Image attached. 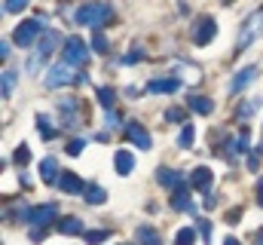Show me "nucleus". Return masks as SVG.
<instances>
[{"label":"nucleus","mask_w":263,"mask_h":245,"mask_svg":"<svg viewBox=\"0 0 263 245\" xmlns=\"http://www.w3.org/2000/svg\"><path fill=\"white\" fill-rule=\"evenodd\" d=\"M110 19H114V6L110 3H101V0H92V3H86V6H80L73 12V22L77 25H86V28H95V31H101Z\"/></svg>","instance_id":"1"},{"label":"nucleus","mask_w":263,"mask_h":245,"mask_svg":"<svg viewBox=\"0 0 263 245\" xmlns=\"http://www.w3.org/2000/svg\"><path fill=\"white\" fill-rule=\"evenodd\" d=\"M257 37H263V6L257 12H251L245 22H242V28H239V40H236V56L239 52H245L251 43H257Z\"/></svg>","instance_id":"2"},{"label":"nucleus","mask_w":263,"mask_h":245,"mask_svg":"<svg viewBox=\"0 0 263 245\" xmlns=\"http://www.w3.org/2000/svg\"><path fill=\"white\" fill-rule=\"evenodd\" d=\"M83 80H86V74H77V67H73V64H67V61L52 64V67H49V74H46V86H49V89L73 86V83H83Z\"/></svg>","instance_id":"3"},{"label":"nucleus","mask_w":263,"mask_h":245,"mask_svg":"<svg viewBox=\"0 0 263 245\" xmlns=\"http://www.w3.org/2000/svg\"><path fill=\"white\" fill-rule=\"evenodd\" d=\"M59 43H62L59 31H43V37H40V43H37V52L28 59V71H31V74H37V71L43 67V61L55 52V46H59Z\"/></svg>","instance_id":"4"},{"label":"nucleus","mask_w":263,"mask_h":245,"mask_svg":"<svg viewBox=\"0 0 263 245\" xmlns=\"http://www.w3.org/2000/svg\"><path fill=\"white\" fill-rule=\"evenodd\" d=\"M62 61L73 64V67H86V64H89V46H86L80 37H67L65 49H62Z\"/></svg>","instance_id":"5"},{"label":"nucleus","mask_w":263,"mask_h":245,"mask_svg":"<svg viewBox=\"0 0 263 245\" xmlns=\"http://www.w3.org/2000/svg\"><path fill=\"white\" fill-rule=\"evenodd\" d=\"M37 37H43V25H40L37 19H28V22H22V25L15 28L12 43H15V46H37Z\"/></svg>","instance_id":"6"},{"label":"nucleus","mask_w":263,"mask_h":245,"mask_svg":"<svg viewBox=\"0 0 263 245\" xmlns=\"http://www.w3.org/2000/svg\"><path fill=\"white\" fill-rule=\"evenodd\" d=\"M59 111H62V126L65 129H77L80 120H83V104H80V98H73V95H67L59 101Z\"/></svg>","instance_id":"7"},{"label":"nucleus","mask_w":263,"mask_h":245,"mask_svg":"<svg viewBox=\"0 0 263 245\" xmlns=\"http://www.w3.org/2000/svg\"><path fill=\"white\" fill-rule=\"evenodd\" d=\"M28 221H31L34 227H46L49 221H59V205H55V202L37 205V208H31V212H28Z\"/></svg>","instance_id":"8"},{"label":"nucleus","mask_w":263,"mask_h":245,"mask_svg":"<svg viewBox=\"0 0 263 245\" xmlns=\"http://www.w3.org/2000/svg\"><path fill=\"white\" fill-rule=\"evenodd\" d=\"M214 37H217V22L214 19H199L196 28H193V43L196 46H208Z\"/></svg>","instance_id":"9"},{"label":"nucleus","mask_w":263,"mask_h":245,"mask_svg":"<svg viewBox=\"0 0 263 245\" xmlns=\"http://www.w3.org/2000/svg\"><path fill=\"white\" fill-rule=\"evenodd\" d=\"M126 138H129L135 147H141V150H150V147H153V138H150V132H147L141 122H129V126H126Z\"/></svg>","instance_id":"10"},{"label":"nucleus","mask_w":263,"mask_h":245,"mask_svg":"<svg viewBox=\"0 0 263 245\" xmlns=\"http://www.w3.org/2000/svg\"><path fill=\"white\" fill-rule=\"evenodd\" d=\"M257 64H248V67H242L236 77H233V83H230V92H242V89H248L254 80H257Z\"/></svg>","instance_id":"11"},{"label":"nucleus","mask_w":263,"mask_h":245,"mask_svg":"<svg viewBox=\"0 0 263 245\" xmlns=\"http://www.w3.org/2000/svg\"><path fill=\"white\" fill-rule=\"evenodd\" d=\"M211 181H214V175H211V169H208V166H199V169H193V172H190V187H193V190L208 193Z\"/></svg>","instance_id":"12"},{"label":"nucleus","mask_w":263,"mask_h":245,"mask_svg":"<svg viewBox=\"0 0 263 245\" xmlns=\"http://www.w3.org/2000/svg\"><path fill=\"white\" fill-rule=\"evenodd\" d=\"M156 181L162 184V187H168V190H181L184 187V175L175 172V169H159L156 172Z\"/></svg>","instance_id":"13"},{"label":"nucleus","mask_w":263,"mask_h":245,"mask_svg":"<svg viewBox=\"0 0 263 245\" xmlns=\"http://www.w3.org/2000/svg\"><path fill=\"white\" fill-rule=\"evenodd\" d=\"M181 89V80L178 77H165V80H150L147 83V92L159 95V92H178Z\"/></svg>","instance_id":"14"},{"label":"nucleus","mask_w":263,"mask_h":245,"mask_svg":"<svg viewBox=\"0 0 263 245\" xmlns=\"http://www.w3.org/2000/svg\"><path fill=\"white\" fill-rule=\"evenodd\" d=\"M40 178L43 184H59V163H55V156H46L43 163H40Z\"/></svg>","instance_id":"15"},{"label":"nucleus","mask_w":263,"mask_h":245,"mask_svg":"<svg viewBox=\"0 0 263 245\" xmlns=\"http://www.w3.org/2000/svg\"><path fill=\"white\" fill-rule=\"evenodd\" d=\"M59 187H62L65 193H83V190H86V184L80 181V175H73V172H65V169H62Z\"/></svg>","instance_id":"16"},{"label":"nucleus","mask_w":263,"mask_h":245,"mask_svg":"<svg viewBox=\"0 0 263 245\" xmlns=\"http://www.w3.org/2000/svg\"><path fill=\"white\" fill-rule=\"evenodd\" d=\"M172 208H178V212H193V202H190V184H184L181 190H175V196H172Z\"/></svg>","instance_id":"17"},{"label":"nucleus","mask_w":263,"mask_h":245,"mask_svg":"<svg viewBox=\"0 0 263 245\" xmlns=\"http://www.w3.org/2000/svg\"><path fill=\"white\" fill-rule=\"evenodd\" d=\"M114 163H117V172H120V175H132V172H135V156H132L129 150H117Z\"/></svg>","instance_id":"18"},{"label":"nucleus","mask_w":263,"mask_h":245,"mask_svg":"<svg viewBox=\"0 0 263 245\" xmlns=\"http://www.w3.org/2000/svg\"><path fill=\"white\" fill-rule=\"evenodd\" d=\"M135 239L141 245H162V239H159V233L153 230V227H147V224H141L138 230H135Z\"/></svg>","instance_id":"19"},{"label":"nucleus","mask_w":263,"mask_h":245,"mask_svg":"<svg viewBox=\"0 0 263 245\" xmlns=\"http://www.w3.org/2000/svg\"><path fill=\"white\" fill-rule=\"evenodd\" d=\"M83 199H86L89 205H101V202L107 199V193H104V187H98V184H89V187L83 190Z\"/></svg>","instance_id":"20"},{"label":"nucleus","mask_w":263,"mask_h":245,"mask_svg":"<svg viewBox=\"0 0 263 245\" xmlns=\"http://www.w3.org/2000/svg\"><path fill=\"white\" fill-rule=\"evenodd\" d=\"M187 104H190V111H196V114H202V117H208V114L214 111V101H211V98H205V95H193Z\"/></svg>","instance_id":"21"},{"label":"nucleus","mask_w":263,"mask_h":245,"mask_svg":"<svg viewBox=\"0 0 263 245\" xmlns=\"http://www.w3.org/2000/svg\"><path fill=\"white\" fill-rule=\"evenodd\" d=\"M59 233H62V236H80V233H83L80 218H62V221H59Z\"/></svg>","instance_id":"22"},{"label":"nucleus","mask_w":263,"mask_h":245,"mask_svg":"<svg viewBox=\"0 0 263 245\" xmlns=\"http://www.w3.org/2000/svg\"><path fill=\"white\" fill-rule=\"evenodd\" d=\"M257 108H260V98H248V101H242L239 108H236V117L245 122V120H251L254 114H257Z\"/></svg>","instance_id":"23"},{"label":"nucleus","mask_w":263,"mask_h":245,"mask_svg":"<svg viewBox=\"0 0 263 245\" xmlns=\"http://www.w3.org/2000/svg\"><path fill=\"white\" fill-rule=\"evenodd\" d=\"M248 138H251V132H248V126H242V129H239V135H236V141L230 144V147H233V156H236V153H248V150H251V147H248Z\"/></svg>","instance_id":"24"},{"label":"nucleus","mask_w":263,"mask_h":245,"mask_svg":"<svg viewBox=\"0 0 263 245\" xmlns=\"http://www.w3.org/2000/svg\"><path fill=\"white\" fill-rule=\"evenodd\" d=\"M37 129H40V135H43V138H46V141H52V138H55V129H52V120H49V117H46V114H37Z\"/></svg>","instance_id":"25"},{"label":"nucleus","mask_w":263,"mask_h":245,"mask_svg":"<svg viewBox=\"0 0 263 245\" xmlns=\"http://www.w3.org/2000/svg\"><path fill=\"white\" fill-rule=\"evenodd\" d=\"M98 101H101V108H104V111H114V101H117V92H114L110 86H101V89H98Z\"/></svg>","instance_id":"26"},{"label":"nucleus","mask_w":263,"mask_h":245,"mask_svg":"<svg viewBox=\"0 0 263 245\" xmlns=\"http://www.w3.org/2000/svg\"><path fill=\"white\" fill-rule=\"evenodd\" d=\"M15 67H9V71H3V98H12V89H15Z\"/></svg>","instance_id":"27"},{"label":"nucleus","mask_w":263,"mask_h":245,"mask_svg":"<svg viewBox=\"0 0 263 245\" xmlns=\"http://www.w3.org/2000/svg\"><path fill=\"white\" fill-rule=\"evenodd\" d=\"M12 163H15V166H28V163H31V150H28V144H18V147H15Z\"/></svg>","instance_id":"28"},{"label":"nucleus","mask_w":263,"mask_h":245,"mask_svg":"<svg viewBox=\"0 0 263 245\" xmlns=\"http://www.w3.org/2000/svg\"><path fill=\"white\" fill-rule=\"evenodd\" d=\"M193 242H196V230H193V227H184V230H178L175 245H193Z\"/></svg>","instance_id":"29"},{"label":"nucleus","mask_w":263,"mask_h":245,"mask_svg":"<svg viewBox=\"0 0 263 245\" xmlns=\"http://www.w3.org/2000/svg\"><path fill=\"white\" fill-rule=\"evenodd\" d=\"M193 138H196V132H193V126L187 122V126L181 129V135H178V144H181V147H193Z\"/></svg>","instance_id":"30"},{"label":"nucleus","mask_w":263,"mask_h":245,"mask_svg":"<svg viewBox=\"0 0 263 245\" xmlns=\"http://www.w3.org/2000/svg\"><path fill=\"white\" fill-rule=\"evenodd\" d=\"M260 160H263V144L248 153V169H251V172H260Z\"/></svg>","instance_id":"31"},{"label":"nucleus","mask_w":263,"mask_h":245,"mask_svg":"<svg viewBox=\"0 0 263 245\" xmlns=\"http://www.w3.org/2000/svg\"><path fill=\"white\" fill-rule=\"evenodd\" d=\"M165 120L168 122H184V126H187V111H184V108H168V111H165Z\"/></svg>","instance_id":"32"},{"label":"nucleus","mask_w":263,"mask_h":245,"mask_svg":"<svg viewBox=\"0 0 263 245\" xmlns=\"http://www.w3.org/2000/svg\"><path fill=\"white\" fill-rule=\"evenodd\" d=\"M83 236H86V245H98V242H104L110 233H107V230H89V233H83Z\"/></svg>","instance_id":"33"},{"label":"nucleus","mask_w":263,"mask_h":245,"mask_svg":"<svg viewBox=\"0 0 263 245\" xmlns=\"http://www.w3.org/2000/svg\"><path fill=\"white\" fill-rule=\"evenodd\" d=\"M92 49H95V52H107V37H104L101 31L92 34Z\"/></svg>","instance_id":"34"},{"label":"nucleus","mask_w":263,"mask_h":245,"mask_svg":"<svg viewBox=\"0 0 263 245\" xmlns=\"http://www.w3.org/2000/svg\"><path fill=\"white\" fill-rule=\"evenodd\" d=\"M83 147H86V141H83V138H73V141L67 144V153H70V156H80Z\"/></svg>","instance_id":"35"},{"label":"nucleus","mask_w":263,"mask_h":245,"mask_svg":"<svg viewBox=\"0 0 263 245\" xmlns=\"http://www.w3.org/2000/svg\"><path fill=\"white\" fill-rule=\"evenodd\" d=\"M25 6H28V0H6V3H3L6 12H22Z\"/></svg>","instance_id":"36"},{"label":"nucleus","mask_w":263,"mask_h":245,"mask_svg":"<svg viewBox=\"0 0 263 245\" xmlns=\"http://www.w3.org/2000/svg\"><path fill=\"white\" fill-rule=\"evenodd\" d=\"M104 126H107V129H117V126H120V114H117V111H107V114H104Z\"/></svg>","instance_id":"37"},{"label":"nucleus","mask_w":263,"mask_h":245,"mask_svg":"<svg viewBox=\"0 0 263 245\" xmlns=\"http://www.w3.org/2000/svg\"><path fill=\"white\" fill-rule=\"evenodd\" d=\"M239 218H242V208H230V212H227V224H230V227L239 224Z\"/></svg>","instance_id":"38"},{"label":"nucleus","mask_w":263,"mask_h":245,"mask_svg":"<svg viewBox=\"0 0 263 245\" xmlns=\"http://www.w3.org/2000/svg\"><path fill=\"white\" fill-rule=\"evenodd\" d=\"M199 233H202V239L208 242V239H211V224H208V221H199Z\"/></svg>","instance_id":"39"},{"label":"nucleus","mask_w":263,"mask_h":245,"mask_svg":"<svg viewBox=\"0 0 263 245\" xmlns=\"http://www.w3.org/2000/svg\"><path fill=\"white\" fill-rule=\"evenodd\" d=\"M144 59V52H141V49H135V52H129V56H126V64H132V61H141Z\"/></svg>","instance_id":"40"},{"label":"nucleus","mask_w":263,"mask_h":245,"mask_svg":"<svg viewBox=\"0 0 263 245\" xmlns=\"http://www.w3.org/2000/svg\"><path fill=\"white\" fill-rule=\"evenodd\" d=\"M0 59H3V61L9 59V40H3V43H0Z\"/></svg>","instance_id":"41"},{"label":"nucleus","mask_w":263,"mask_h":245,"mask_svg":"<svg viewBox=\"0 0 263 245\" xmlns=\"http://www.w3.org/2000/svg\"><path fill=\"white\" fill-rule=\"evenodd\" d=\"M257 205H263V175L257 178Z\"/></svg>","instance_id":"42"},{"label":"nucleus","mask_w":263,"mask_h":245,"mask_svg":"<svg viewBox=\"0 0 263 245\" xmlns=\"http://www.w3.org/2000/svg\"><path fill=\"white\" fill-rule=\"evenodd\" d=\"M254 242H260V245H263V230H257V233H254Z\"/></svg>","instance_id":"43"},{"label":"nucleus","mask_w":263,"mask_h":245,"mask_svg":"<svg viewBox=\"0 0 263 245\" xmlns=\"http://www.w3.org/2000/svg\"><path fill=\"white\" fill-rule=\"evenodd\" d=\"M223 245H242V242H239V239H233V236H230V239H227V242H223Z\"/></svg>","instance_id":"44"}]
</instances>
